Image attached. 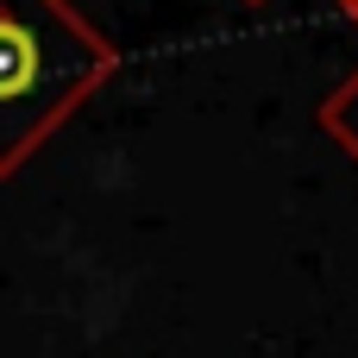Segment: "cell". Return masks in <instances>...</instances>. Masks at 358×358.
Masks as SVG:
<instances>
[{"label":"cell","instance_id":"cell-1","mask_svg":"<svg viewBox=\"0 0 358 358\" xmlns=\"http://www.w3.org/2000/svg\"><path fill=\"white\" fill-rule=\"evenodd\" d=\"M113 69V38L69 0H0V176L25 170Z\"/></svg>","mask_w":358,"mask_h":358},{"label":"cell","instance_id":"cell-2","mask_svg":"<svg viewBox=\"0 0 358 358\" xmlns=\"http://www.w3.org/2000/svg\"><path fill=\"white\" fill-rule=\"evenodd\" d=\"M315 126H321V132L358 164V69L340 76V88H327V101L315 107Z\"/></svg>","mask_w":358,"mask_h":358},{"label":"cell","instance_id":"cell-3","mask_svg":"<svg viewBox=\"0 0 358 358\" xmlns=\"http://www.w3.org/2000/svg\"><path fill=\"white\" fill-rule=\"evenodd\" d=\"M340 13H346V19H352V25H358V0H340Z\"/></svg>","mask_w":358,"mask_h":358},{"label":"cell","instance_id":"cell-4","mask_svg":"<svg viewBox=\"0 0 358 358\" xmlns=\"http://www.w3.org/2000/svg\"><path fill=\"white\" fill-rule=\"evenodd\" d=\"M245 6H264V0H245Z\"/></svg>","mask_w":358,"mask_h":358}]
</instances>
